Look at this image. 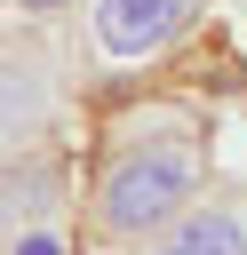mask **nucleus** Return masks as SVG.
<instances>
[{"label": "nucleus", "mask_w": 247, "mask_h": 255, "mask_svg": "<svg viewBox=\"0 0 247 255\" xmlns=\"http://www.w3.org/2000/svg\"><path fill=\"white\" fill-rule=\"evenodd\" d=\"M215 167V135L199 96L175 88H127L96 112L88 175H80V239L88 255H127L159 223H175Z\"/></svg>", "instance_id": "nucleus-1"}, {"label": "nucleus", "mask_w": 247, "mask_h": 255, "mask_svg": "<svg viewBox=\"0 0 247 255\" xmlns=\"http://www.w3.org/2000/svg\"><path fill=\"white\" fill-rule=\"evenodd\" d=\"M80 64H72V24H40L0 8V167L56 151L80 135Z\"/></svg>", "instance_id": "nucleus-2"}, {"label": "nucleus", "mask_w": 247, "mask_h": 255, "mask_svg": "<svg viewBox=\"0 0 247 255\" xmlns=\"http://www.w3.org/2000/svg\"><path fill=\"white\" fill-rule=\"evenodd\" d=\"M223 0H72V64L88 96H127L159 80Z\"/></svg>", "instance_id": "nucleus-3"}, {"label": "nucleus", "mask_w": 247, "mask_h": 255, "mask_svg": "<svg viewBox=\"0 0 247 255\" xmlns=\"http://www.w3.org/2000/svg\"><path fill=\"white\" fill-rule=\"evenodd\" d=\"M56 215H80V159H72V143L0 167V239L24 231V223H56Z\"/></svg>", "instance_id": "nucleus-4"}, {"label": "nucleus", "mask_w": 247, "mask_h": 255, "mask_svg": "<svg viewBox=\"0 0 247 255\" xmlns=\"http://www.w3.org/2000/svg\"><path fill=\"white\" fill-rule=\"evenodd\" d=\"M127 255H247V191H215L207 183L175 223H159Z\"/></svg>", "instance_id": "nucleus-5"}, {"label": "nucleus", "mask_w": 247, "mask_h": 255, "mask_svg": "<svg viewBox=\"0 0 247 255\" xmlns=\"http://www.w3.org/2000/svg\"><path fill=\"white\" fill-rule=\"evenodd\" d=\"M0 8H8V0H0Z\"/></svg>", "instance_id": "nucleus-6"}]
</instances>
